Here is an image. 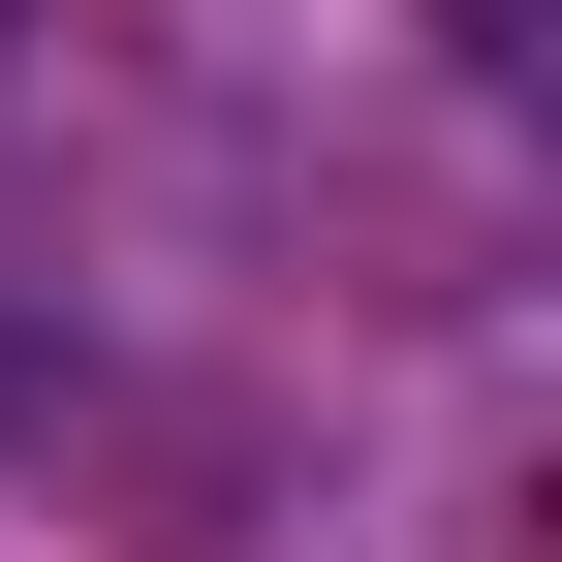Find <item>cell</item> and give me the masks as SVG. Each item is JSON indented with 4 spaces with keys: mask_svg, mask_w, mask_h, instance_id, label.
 I'll use <instances>...</instances> for the list:
<instances>
[{
    "mask_svg": "<svg viewBox=\"0 0 562 562\" xmlns=\"http://www.w3.org/2000/svg\"><path fill=\"white\" fill-rule=\"evenodd\" d=\"M469 63H531V0H469Z\"/></svg>",
    "mask_w": 562,
    "mask_h": 562,
    "instance_id": "cell-1",
    "label": "cell"
}]
</instances>
